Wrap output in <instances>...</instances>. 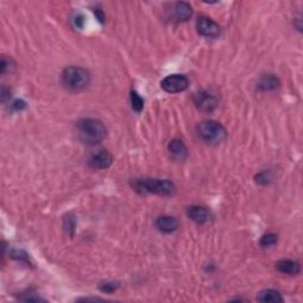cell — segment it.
Wrapping results in <instances>:
<instances>
[{
    "label": "cell",
    "mask_w": 303,
    "mask_h": 303,
    "mask_svg": "<svg viewBox=\"0 0 303 303\" xmlns=\"http://www.w3.org/2000/svg\"><path fill=\"white\" fill-rule=\"evenodd\" d=\"M199 135L204 141L212 145L223 142L227 136V130L224 126L215 121H204L198 127Z\"/></svg>",
    "instance_id": "4"
},
{
    "label": "cell",
    "mask_w": 303,
    "mask_h": 303,
    "mask_svg": "<svg viewBox=\"0 0 303 303\" xmlns=\"http://www.w3.org/2000/svg\"><path fill=\"white\" fill-rule=\"evenodd\" d=\"M192 7L191 5L187 4V2H177L174 5L173 8V15L174 19H177L178 21H186L189 20L190 18L192 17Z\"/></svg>",
    "instance_id": "12"
},
{
    "label": "cell",
    "mask_w": 303,
    "mask_h": 303,
    "mask_svg": "<svg viewBox=\"0 0 303 303\" xmlns=\"http://www.w3.org/2000/svg\"><path fill=\"white\" fill-rule=\"evenodd\" d=\"M77 132L80 139L88 145H98L104 140L107 129L101 121L95 118H83L77 122Z\"/></svg>",
    "instance_id": "1"
},
{
    "label": "cell",
    "mask_w": 303,
    "mask_h": 303,
    "mask_svg": "<svg viewBox=\"0 0 303 303\" xmlns=\"http://www.w3.org/2000/svg\"><path fill=\"white\" fill-rule=\"evenodd\" d=\"M187 215H189V217L197 224L207 223L211 218L210 211H208L206 207H204V206H199V205L190 206L189 210H187Z\"/></svg>",
    "instance_id": "9"
},
{
    "label": "cell",
    "mask_w": 303,
    "mask_h": 303,
    "mask_svg": "<svg viewBox=\"0 0 303 303\" xmlns=\"http://www.w3.org/2000/svg\"><path fill=\"white\" fill-rule=\"evenodd\" d=\"M130 103H132V108L136 112H141L143 109V99L136 92L130 93Z\"/></svg>",
    "instance_id": "16"
},
{
    "label": "cell",
    "mask_w": 303,
    "mask_h": 303,
    "mask_svg": "<svg viewBox=\"0 0 303 303\" xmlns=\"http://www.w3.org/2000/svg\"><path fill=\"white\" fill-rule=\"evenodd\" d=\"M63 84L70 90H82L88 87L90 75L86 69L81 67H69L64 69L62 75Z\"/></svg>",
    "instance_id": "3"
},
{
    "label": "cell",
    "mask_w": 303,
    "mask_h": 303,
    "mask_svg": "<svg viewBox=\"0 0 303 303\" xmlns=\"http://www.w3.org/2000/svg\"><path fill=\"white\" fill-rule=\"evenodd\" d=\"M277 242V235L275 233H265L264 236H262L261 240H259V245L263 246V248H269V246L276 244Z\"/></svg>",
    "instance_id": "17"
},
{
    "label": "cell",
    "mask_w": 303,
    "mask_h": 303,
    "mask_svg": "<svg viewBox=\"0 0 303 303\" xmlns=\"http://www.w3.org/2000/svg\"><path fill=\"white\" fill-rule=\"evenodd\" d=\"M112 164V155L107 151H102L93 155L89 160V166L95 170H105Z\"/></svg>",
    "instance_id": "8"
},
{
    "label": "cell",
    "mask_w": 303,
    "mask_h": 303,
    "mask_svg": "<svg viewBox=\"0 0 303 303\" xmlns=\"http://www.w3.org/2000/svg\"><path fill=\"white\" fill-rule=\"evenodd\" d=\"M195 103L199 110L211 112L218 107L219 99L215 93H212L210 90H202L195 96Z\"/></svg>",
    "instance_id": "5"
},
{
    "label": "cell",
    "mask_w": 303,
    "mask_h": 303,
    "mask_svg": "<svg viewBox=\"0 0 303 303\" xmlns=\"http://www.w3.org/2000/svg\"><path fill=\"white\" fill-rule=\"evenodd\" d=\"M11 68H12V59L6 58L4 56V57L1 58V67H0V69H1V74L7 73L8 70H11Z\"/></svg>",
    "instance_id": "20"
},
{
    "label": "cell",
    "mask_w": 303,
    "mask_h": 303,
    "mask_svg": "<svg viewBox=\"0 0 303 303\" xmlns=\"http://www.w3.org/2000/svg\"><path fill=\"white\" fill-rule=\"evenodd\" d=\"M257 300L259 302H269V303H276V302H283L282 295L274 289H265L262 290L258 294Z\"/></svg>",
    "instance_id": "15"
},
{
    "label": "cell",
    "mask_w": 303,
    "mask_h": 303,
    "mask_svg": "<svg viewBox=\"0 0 303 303\" xmlns=\"http://www.w3.org/2000/svg\"><path fill=\"white\" fill-rule=\"evenodd\" d=\"M74 25L76 27H79V29H82L83 25H84V17L81 13H76L75 14V18L73 19Z\"/></svg>",
    "instance_id": "21"
},
{
    "label": "cell",
    "mask_w": 303,
    "mask_h": 303,
    "mask_svg": "<svg viewBox=\"0 0 303 303\" xmlns=\"http://www.w3.org/2000/svg\"><path fill=\"white\" fill-rule=\"evenodd\" d=\"M197 30L202 36L208 37V38H214V37L219 36L220 33L219 25L206 17L199 18V20L197 21Z\"/></svg>",
    "instance_id": "7"
},
{
    "label": "cell",
    "mask_w": 303,
    "mask_h": 303,
    "mask_svg": "<svg viewBox=\"0 0 303 303\" xmlns=\"http://www.w3.org/2000/svg\"><path fill=\"white\" fill-rule=\"evenodd\" d=\"M168 152H170L171 157L178 161L186 160L187 155H189L185 143L181 140H172L168 145Z\"/></svg>",
    "instance_id": "10"
},
{
    "label": "cell",
    "mask_w": 303,
    "mask_h": 303,
    "mask_svg": "<svg viewBox=\"0 0 303 303\" xmlns=\"http://www.w3.org/2000/svg\"><path fill=\"white\" fill-rule=\"evenodd\" d=\"M276 268L280 273L288 275H298L301 271V265L293 259H282L277 262Z\"/></svg>",
    "instance_id": "14"
},
{
    "label": "cell",
    "mask_w": 303,
    "mask_h": 303,
    "mask_svg": "<svg viewBox=\"0 0 303 303\" xmlns=\"http://www.w3.org/2000/svg\"><path fill=\"white\" fill-rule=\"evenodd\" d=\"M118 287H120V284L118 283H114V282H107V283H103L101 287H100V290L103 293H108L111 294L114 293L115 290H117Z\"/></svg>",
    "instance_id": "19"
},
{
    "label": "cell",
    "mask_w": 303,
    "mask_h": 303,
    "mask_svg": "<svg viewBox=\"0 0 303 303\" xmlns=\"http://www.w3.org/2000/svg\"><path fill=\"white\" fill-rule=\"evenodd\" d=\"M281 86L279 79L274 75H264L261 80L258 81L257 88L262 92H273V90L279 89Z\"/></svg>",
    "instance_id": "13"
},
{
    "label": "cell",
    "mask_w": 303,
    "mask_h": 303,
    "mask_svg": "<svg viewBox=\"0 0 303 303\" xmlns=\"http://www.w3.org/2000/svg\"><path fill=\"white\" fill-rule=\"evenodd\" d=\"M161 88L166 93L177 94L189 88V80L184 75H170L161 81Z\"/></svg>",
    "instance_id": "6"
},
{
    "label": "cell",
    "mask_w": 303,
    "mask_h": 303,
    "mask_svg": "<svg viewBox=\"0 0 303 303\" xmlns=\"http://www.w3.org/2000/svg\"><path fill=\"white\" fill-rule=\"evenodd\" d=\"M65 230H67V232L70 236L74 235L75 232V227H76V221H75L74 217H71V215H68V217H65Z\"/></svg>",
    "instance_id": "18"
},
{
    "label": "cell",
    "mask_w": 303,
    "mask_h": 303,
    "mask_svg": "<svg viewBox=\"0 0 303 303\" xmlns=\"http://www.w3.org/2000/svg\"><path fill=\"white\" fill-rule=\"evenodd\" d=\"M157 226L162 232L171 233L174 232L179 227V223H178L176 218L171 217V215H161V217L158 218Z\"/></svg>",
    "instance_id": "11"
},
{
    "label": "cell",
    "mask_w": 303,
    "mask_h": 303,
    "mask_svg": "<svg viewBox=\"0 0 303 303\" xmlns=\"http://www.w3.org/2000/svg\"><path fill=\"white\" fill-rule=\"evenodd\" d=\"M133 187L140 193H153L158 196H172L176 192V185L167 179H136Z\"/></svg>",
    "instance_id": "2"
},
{
    "label": "cell",
    "mask_w": 303,
    "mask_h": 303,
    "mask_svg": "<svg viewBox=\"0 0 303 303\" xmlns=\"http://www.w3.org/2000/svg\"><path fill=\"white\" fill-rule=\"evenodd\" d=\"M25 107H26V104H25V102L21 101V100H17V101L13 103V108L15 110H21V109H24Z\"/></svg>",
    "instance_id": "23"
},
{
    "label": "cell",
    "mask_w": 303,
    "mask_h": 303,
    "mask_svg": "<svg viewBox=\"0 0 303 303\" xmlns=\"http://www.w3.org/2000/svg\"><path fill=\"white\" fill-rule=\"evenodd\" d=\"M21 300H23V301H25V302H39V301H44V300L40 299L39 296H32V295L26 296V298H23Z\"/></svg>",
    "instance_id": "22"
}]
</instances>
